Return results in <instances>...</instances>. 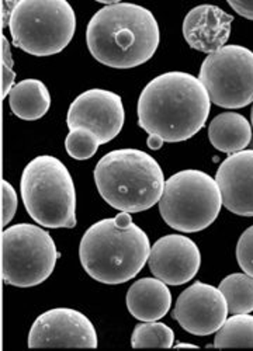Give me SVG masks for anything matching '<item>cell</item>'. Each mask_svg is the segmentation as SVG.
Returning a JSON list of instances; mask_svg holds the SVG:
<instances>
[{
    "mask_svg": "<svg viewBox=\"0 0 253 351\" xmlns=\"http://www.w3.org/2000/svg\"><path fill=\"white\" fill-rule=\"evenodd\" d=\"M30 348H96L92 322L71 308H55L40 315L28 335Z\"/></svg>",
    "mask_w": 253,
    "mask_h": 351,
    "instance_id": "obj_10",
    "label": "cell"
},
{
    "mask_svg": "<svg viewBox=\"0 0 253 351\" xmlns=\"http://www.w3.org/2000/svg\"><path fill=\"white\" fill-rule=\"evenodd\" d=\"M24 207L38 225L51 229L76 226V190L67 166L53 156H37L20 182Z\"/></svg>",
    "mask_w": 253,
    "mask_h": 351,
    "instance_id": "obj_5",
    "label": "cell"
},
{
    "mask_svg": "<svg viewBox=\"0 0 253 351\" xmlns=\"http://www.w3.org/2000/svg\"><path fill=\"white\" fill-rule=\"evenodd\" d=\"M67 124L92 131L100 145L115 139L124 125V106L117 93L92 89L77 96L69 106Z\"/></svg>",
    "mask_w": 253,
    "mask_h": 351,
    "instance_id": "obj_11",
    "label": "cell"
},
{
    "mask_svg": "<svg viewBox=\"0 0 253 351\" xmlns=\"http://www.w3.org/2000/svg\"><path fill=\"white\" fill-rule=\"evenodd\" d=\"M237 260L242 271L253 277V225L242 233L238 241Z\"/></svg>",
    "mask_w": 253,
    "mask_h": 351,
    "instance_id": "obj_23",
    "label": "cell"
},
{
    "mask_svg": "<svg viewBox=\"0 0 253 351\" xmlns=\"http://www.w3.org/2000/svg\"><path fill=\"white\" fill-rule=\"evenodd\" d=\"M17 2H9V0H3L2 2V28L9 25L10 17L13 13V9L16 8Z\"/></svg>",
    "mask_w": 253,
    "mask_h": 351,
    "instance_id": "obj_27",
    "label": "cell"
},
{
    "mask_svg": "<svg viewBox=\"0 0 253 351\" xmlns=\"http://www.w3.org/2000/svg\"><path fill=\"white\" fill-rule=\"evenodd\" d=\"M159 25L148 9L115 3L96 12L86 30L91 53L100 64L131 69L148 62L159 45Z\"/></svg>",
    "mask_w": 253,
    "mask_h": 351,
    "instance_id": "obj_2",
    "label": "cell"
},
{
    "mask_svg": "<svg viewBox=\"0 0 253 351\" xmlns=\"http://www.w3.org/2000/svg\"><path fill=\"white\" fill-rule=\"evenodd\" d=\"M219 291L227 301L230 313L253 312V277L242 273L231 274L221 281Z\"/></svg>",
    "mask_w": 253,
    "mask_h": 351,
    "instance_id": "obj_19",
    "label": "cell"
},
{
    "mask_svg": "<svg viewBox=\"0 0 253 351\" xmlns=\"http://www.w3.org/2000/svg\"><path fill=\"white\" fill-rule=\"evenodd\" d=\"M250 120H252V125H253V107H252V111H250Z\"/></svg>",
    "mask_w": 253,
    "mask_h": 351,
    "instance_id": "obj_30",
    "label": "cell"
},
{
    "mask_svg": "<svg viewBox=\"0 0 253 351\" xmlns=\"http://www.w3.org/2000/svg\"><path fill=\"white\" fill-rule=\"evenodd\" d=\"M228 305L219 288L197 281L179 295L173 311L178 324L190 335L208 336L225 324Z\"/></svg>",
    "mask_w": 253,
    "mask_h": 351,
    "instance_id": "obj_12",
    "label": "cell"
},
{
    "mask_svg": "<svg viewBox=\"0 0 253 351\" xmlns=\"http://www.w3.org/2000/svg\"><path fill=\"white\" fill-rule=\"evenodd\" d=\"M173 343V330L160 322H145L136 325L131 337L134 348H171Z\"/></svg>",
    "mask_w": 253,
    "mask_h": 351,
    "instance_id": "obj_21",
    "label": "cell"
},
{
    "mask_svg": "<svg viewBox=\"0 0 253 351\" xmlns=\"http://www.w3.org/2000/svg\"><path fill=\"white\" fill-rule=\"evenodd\" d=\"M9 28L17 48L34 56H51L72 41L76 16L67 0H19Z\"/></svg>",
    "mask_w": 253,
    "mask_h": 351,
    "instance_id": "obj_6",
    "label": "cell"
},
{
    "mask_svg": "<svg viewBox=\"0 0 253 351\" xmlns=\"http://www.w3.org/2000/svg\"><path fill=\"white\" fill-rule=\"evenodd\" d=\"M206 87L186 72H167L152 79L138 100V125L163 142H183L199 132L210 114Z\"/></svg>",
    "mask_w": 253,
    "mask_h": 351,
    "instance_id": "obj_1",
    "label": "cell"
},
{
    "mask_svg": "<svg viewBox=\"0 0 253 351\" xmlns=\"http://www.w3.org/2000/svg\"><path fill=\"white\" fill-rule=\"evenodd\" d=\"M95 183L108 206L134 214L158 204L166 182L159 163L151 155L139 149H119L99 160Z\"/></svg>",
    "mask_w": 253,
    "mask_h": 351,
    "instance_id": "obj_4",
    "label": "cell"
},
{
    "mask_svg": "<svg viewBox=\"0 0 253 351\" xmlns=\"http://www.w3.org/2000/svg\"><path fill=\"white\" fill-rule=\"evenodd\" d=\"M222 206L239 217H253V149L230 155L215 174Z\"/></svg>",
    "mask_w": 253,
    "mask_h": 351,
    "instance_id": "obj_14",
    "label": "cell"
},
{
    "mask_svg": "<svg viewBox=\"0 0 253 351\" xmlns=\"http://www.w3.org/2000/svg\"><path fill=\"white\" fill-rule=\"evenodd\" d=\"M9 104L14 115L25 121L43 119L51 107L47 86L37 79H25L14 84L9 95Z\"/></svg>",
    "mask_w": 253,
    "mask_h": 351,
    "instance_id": "obj_18",
    "label": "cell"
},
{
    "mask_svg": "<svg viewBox=\"0 0 253 351\" xmlns=\"http://www.w3.org/2000/svg\"><path fill=\"white\" fill-rule=\"evenodd\" d=\"M19 206L17 194L13 189V186L3 180L2 182V225L6 226L13 219Z\"/></svg>",
    "mask_w": 253,
    "mask_h": 351,
    "instance_id": "obj_25",
    "label": "cell"
},
{
    "mask_svg": "<svg viewBox=\"0 0 253 351\" xmlns=\"http://www.w3.org/2000/svg\"><path fill=\"white\" fill-rule=\"evenodd\" d=\"M234 17L214 5L191 9L183 20V37L195 51L213 53L228 41Z\"/></svg>",
    "mask_w": 253,
    "mask_h": 351,
    "instance_id": "obj_15",
    "label": "cell"
},
{
    "mask_svg": "<svg viewBox=\"0 0 253 351\" xmlns=\"http://www.w3.org/2000/svg\"><path fill=\"white\" fill-rule=\"evenodd\" d=\"M151 253L147 233L128 213L92 225L80 241L82 267L93 280L117 285L132 280L144 269Z\"/></svg>",
    "mask_w": 253,
    "mask_h": 351,
    "instance_id": "obj_3",
    "label": "cell"
},
{
    "mask_svg": "<svg viewBox=\"0 0 253 351\" xmlns=\"http://www.w3.org/2000/svg\"><path fill=\"white\" fill-rule=\"evenodd\" d=\"M147 143H148V146H149L151 149L158 151V149H160L162 146H163V139L159 138V136H156V135H149Z\"/></svg>",
    "mask_w": 253,
    "mask_h": 351,
    "instance_id": "obj_28",
    "label": "cell"
},
{
    "mask_svg": "<svg viewBox=\"0 0 253 351\" xmlns=\"http://www.w3.org/2000/svg\"><path fill=\"white\" fill-rule=\"evenodd\" d=\"M16 72L13 69V58L9 41L2 36V99H6L14 87Z\"/></svg>",
    "mask_w": 253,
    "mask_h": 351,
    "instance_id": "obj_24",
    "label": "cell"
},
{
    "mask_svg": "<svg viewBox=\"0 0 253 351\" xmlns=\"http://www.w3.org/2000/svg\"><path fill=\"white\" fill-rule=\"evenodd\" d=\"M176 348H197V346L189 344V343H180V344L176 346Z\"/></svg>",
    "mask_w": 253,
    "mask_h": 351,
    "instance_id": "obj_29",
    "label": "cell"
},
{
    "mask_svg": "<svg viewBox=\"0 0 253 351\" xmlns=\"http://www.w3.org/2000/svg\"><path fill=\"white\" fill-rule=\"evenodd\" d=\"M230 6L242 17L253 20V2H242V0H230Z\"/></svg>",
    "mask_w": 253,
    "mask_h": 351,
    "instance_id": "obj_26",
    "label": "cell"
},
{
    "mask_svg": "<svg viewBox=\"0 0 253 351\" xmlns=\"http://www.w3.org/2000/svg\"><path fill=\"white\" fill-rule=\"evenodd\" d=\"M208 138L215 149L234 155L245 151L252 142V125L238 112H222L210 123Z\"/></svg>",
    "mask_w": 253,
    "mask_h": 351,
    "instance_id": "obj_17",
    "label": "cell"
},
{
    "mask_svg": "<svg viewBox=\"0 0 253 351\" xmlns=\"http://www.w3.org/2000/svg\"><path fill=\"white\" fill-rule=\"evenodd\" d=\"M221 207L222 197L215 179L194 169L171 176L159 199V213L163 221L184 233L208 228L219 215Z\"/></svg>",
    "mask_w": 253,
    "mask_h": 351,
    "instance_id": "obj_7",
    "label": "cell"
},
{
    "mask_svg": "<svg viewBox=\"0 0 253 351\" xmlns=\"http://www.w3.org/2000/svg\"><path fill=\"white\" fill-rule=\"evenodd\" d=\"M97 136L86 128H72L65 139V148L71 158L76 160H88L99 149Z\"/></svg>",
    "mask_w": 253,
    "mask_h": 351,
    "instance_id": "obj_22",
    "label": "cell"
},
{
    "mask_svg": "<svg viewBox=\"0 0 253 351\" xmlns=\"http://www.w3.org/2000/svg\"><path fill=\"white\" fill-rule=\"evenodd\" d=\"M148 265L152 274L165 284L183 285L199 273L202 253L187 237L166 235L152 246Z\"/></svg>",
    "mask_w": 253,
    "mask_h": 351,
    "instance_id": "obj_13",
    "label": "cell"
},
{
    "mask_svg": "<svg viewBox=\"0 0 253 351\" xmlns=\"http://www.w3.org/2000/svg\"><path fill=\"white\" fill-rule=\"evenodd\" d=\"M159 278H141L127 292V309L141 322L162 319L172 305V294Z\"/></svg>",
    "mask_w": 253,
    "mask_h": 351,
    "instance_id": "obj_16",
    "label": "cell"
},
{
    "mask_svg": "<svg viewBox=\"0 0 253 351\" xmlns=\"http://www.w3.org/2000/svg\"><path fill=\"white\" fill-rule=\"evenodd\" d=\"M214 346L217 348L253 347V316L238 313L225 320L215 335Z\"/></svg>",
    "mask_w": 253,
    "mask_h": 351,
    "instance_id": "obj_20",
    "label": "cell"
},
{
    "mask_svg": "<svg viewBox=\"0 0 253 351\" xmlns=\"http://www.w3.org/2000/svg\"><path fill=\"white\" fill-rule=\"evenodd\" d=\"M58 257L53 239L37 225L17 223L2 233V278L9 285L30 288L43 284Z\"/></svg>",
    "mask_w": 253,
    "mask_h": 351,
    "instance_id": "obj_8",
    "label": "cell"
},
{
    "mask_svg": "<svg viewBox=\"0 0 253 351\" xmlns=\"http://www.w3.org/2000/svg\"><path fill=\"white\" fill-rule=\"evenodd\" d=\"M199 79L211 103L246 107L253 103V52L242 45H225L206 58Z\"/></svg>",
    "mask_w": 253,
    "mask_h": 351,
    "instance_id": "obj_9",
    "label": "cell"
}]
</instances>
